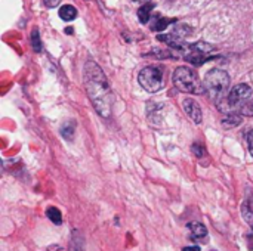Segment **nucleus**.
<instances>
[{
  "mask_svg": "<svg viewBox=\"0 0 253 251\" xmlns=\"http://www.w3.org/2000/svg\"><path fill=\"white\" fill-rule=\"evenodd\" d=\"M83 78H84V87H86L87 96L92 105L95 107L96 112L101 117L108 118L111 115L113 93H111V89H110V84L107 81L104 71L96 62L87 61L84 65Z\"/></svg>",
  "mask_w": 253,
  "mask_h": 251,
  "instance_id": "1",
  "label": "nucleus"
},
{
  "mask_svg": "<svg viewBox=\"0 0 253 251\" xmlns=\"http://www.w3.org/2000/svg\"><path fill=\"white\" fill-rule=\"evenodd\" d=\"M230 83H231L230 75L224 70H219V68H213L208 71V74L205 75V80H203L205 92L213 99L216 107H219L227 99Z\"/></svg>",
  "mask_w": 253,
  "mask_h": 251,
  "instance_id": "2",
  "label": "nucleus"
},
{
  "mask_svg": "<svg viewBox=\"0 0 253 251\" xmlns=\"http://www.w3.org/2000/svg\"><path fill=\"white\" fill-rule=\"evenodd\" d=\"M173 84L185 93H206L197 72L188 67H178L173 72Z\"/></svg>",
  "mask_w": 253,
  "mask_h": 251,
  "instance_id": "3",
  "label": "nucleus"
},
{
  "mask_svg": "<svg viewBox=\"0 0 253 251\" xmlns=\"http://www.w3.org/2000/svg\"><path fill=\"white\" fill-rule=\"evenodd\" d=\"M252 98V89L249 84L246 83H242V84H237L231 89V92L228 93L227 99L218 107L219 111L222 112H230V111H234L237 108H243L249 99Z\"/></svg>",
  "mask_w": 253,
  "mask_h": 251,
  "instance_id": "4",
  "label": "nucleus"
},
{
  "mask_svg": "<svg viewBox=\"0 0 253 251\" xmlns=\"http://www.w3.org/2000/svg\"><path fill=\"white\" fill-rule=\"evenodd\" d=\"M138 81L141 84V87L150 93H156L159 92L163 84H165V72L162 67H156V65H150L145 67L139 71L138 75Z\"/></svg>",
  "mask_w": 253,
  "mask_h": 251,
  "instance_id": "5",
  "label": "nucleus"
},
{
  "mask_svg": "<svg viewBox=\"0 0 253 251\" xmlns=\"http://www.w3.org/2000/svg\"><path fill=\"white\" fill-rule=\"evenodd\" d=\"M182 108H184L185 114L193 120V123L200 124V123L203 121V112H202V108H200V105H199L194 99H191V98L184 99V102H182Z\"/></svg>",
  "mask_w": 253,
  "mask_h": 251,
  "instance_id": "6",
  "label": "nucleus"
},
{
  "mask_svg": "<svg viewBox=\"0 0 253 251\" xmlns=\"http://www.w3.org/2000/svg\"><path fill=\"white\" fill-rule=\"evenodd\" d=\"M188 229H190V238L193 241H202L208 237V229L205 225L199 223V222H191L187 225Z\"/></svg>",
  "mask_w": 253,
  "mask_h": 251,
  "instance_id": "7",
  "label": "nucleus"
},
{
  "mask_svg": "<svg viewBox=\"0 0 253 251\" xmlns=\"http://www.w3.org/2000/svg\"><path fill=\"white\" fill-rule=\"evenodd\" d=\"M242 216L245 222L253 228V194L251 192V197H246L243 204H242Z\"/></svg>",
  "mask_w": 253,
  "mask_h": 251,
  "instance_id": "8",
  "label": "nucleus"
},
{
  "mask_svg": "<svg viewBox=\"0 0 253 251\" xmlns=\"http://www.w3.org/2000/svg\"><path fill=\"white\" fill-rule=\"evenodd\" d=\"M154 7H156V3H154V1H148V3H145V4H142V6L139 7V10H138V18H139V21H141L142 24H147V22L150 21L151 12H153Z\"/></svg>",
  "mask_w": 253,
  "mask_h": 251,
  "instance_id": "9",
  "label": "nucleus"
},
{
  "mask_svg": "<svg viewBox=\"0 0 253 251\" xmlns=\"http://www.w3.org/2000/svg\"><path fill=\"white\" fill-rule=\"evenodd\" d=\"M59 18L64 21H73L77 18V9L71 4H64L59 9Z\"/></svg>",
  "mask_w": 253,
  "mask_h": 251,
  "instance_id": "10",
  "label": "nucleus"
},
{
  "mask_svg": "<svg viewBox=\"0 0 253 251\" xmlns=\"http://www.w3.org/2000/svg\"><path fill=\"white\" fill-rule=\"evenodd\" d=\"M74 132H76V121L68 120L61 126V135L65 141H71L74 138Z\"/></svg>",
  "mask_w": 253,
  "mask_h": 251,
  "instance_id": "11",
  "label": "nucleus"
},
{
  "mask_svg": "<svg viewBox=\"0 0 253 251\" xmlns=\"http://www.w3.org/2000/svg\"><path fill=\"white\" fill-rule=\"evenodd\" d=\"M242 121H243V120H242L240 115H237V114H230V115H227L221 123H222V126H224L225 129H234V127L240 126Z\"/></svg>",
  "mask_w": 253,
  "mask_h": 251,
  "instance_id": "12",
  "label": "nucleus"
},
{
  "mask_svg": "<svg viewBox=\"0 0 253 251\" xmlns=\"http://www.w3.org/2000/svg\"><path fill=\"white\" fill-rule=\"evenodd\" d=\"M70 251H83V238L80 237L79 231H74V234L71 237Z\"/></svg>",
  "mask_w": 253,
  "mask_h": 251,
  "instance_id": "13",
  "label": "nucleus"
},
{
  "mask_svg": "<svg viewBox=\"0 0 253 251\" xmlns=\"http://www.w3.org/2000/svg\"><path fill=\"white\" fill-rule=\"evenodd\" d=\"M46 215H47V217H49V220L52 223H55V225H61L62 223V215H61V212L56 207H49L46 210Z\"/></svg>",
  "mask_w": 253,
  "mask_h": 251,
  "instance_id": "14",
  "label": "nucleus"
},
{
  "mask_svg": "<svg viewBox=\"0 0 253 251\" xmlns=\"http://www.w3.org/2000/svg\"><path fill=\"white\" fill-rule=\"evenodd\" d=\"M31 46H33V49L36 52L42 50V40H40V36H39L37 30H33V33H31Z\"/></svg>",
  "mask_w": 253,
  "mask_h": 251,
  "instance_id": "15",
  "label": "nucleus"
},
{
  "mask_svg": "<svg viewBox=\"0 0 253 251\" xmlns=\"http://www.w3.org/2000/svg\"><path fill=\"white\" fill-rule=\"evenodd\" d=\"M172 22H175V19H166V18H162V19H159V21L153 25V30H154V31H162V30H165L169 24H172Z\"/></svg>",
  "mask_w": 253,
  "mask_h": 251,
  "instance_id": "16",
  "label": "nucleus"
},
{
  "mask_svg": "<svg viewBox=\"0 0 253 251\" xmlns=\"http://www.w3.org/2000/svg\"><path fill=\"white\" fill-rule=\"evenodd\" d=\"M191 149H193L194 155H196V157H199V158H202V157H205V155H206V148H205V145H203V143L196 142V143H193Z\"/></svg>",
  "mask_w": 253,
  "mask_h": 251,
  "instance_id": "17",
  "label": "nucleus"
},
{
  "mask_svg": "<svg viewBox=\"0 0 253 251\" xmlns=\"http://www.w3.org/2000/svg\"><path fill=\"white\" fill-rule=\"evenodd\" d=\"M242 112L245 115H253V102L252 104H246L243 108H242Z\"/></svg>",
  "mask_w": 253,
  "mask_h": 251,
  "instance_id": "18",
  "label": "nucleus"
},
{
  "mask_svg": "<svg viewBox=\"0 0 253 251\" xmlns=\"http://www.w3.org/2000/svg\"><path fill=\"white\" fill-rule=\"evenodd\" d=\"M248 146H249V152L253 155V130L248 136Z\"/></svg>",
  "mask_w": 253,
  "mask_h": 251,
  "instance_id": "19",
  "label": "nucleus"
},
{
  "mask_svg": "<svg viewBox=\"0 0 253 251\" xmlns=\"http://www.w3.org/2000/svg\"><path fill=\"white\" fill-rule=\"evenodd\" d=\"M58 3H59V0H44V4L47 7H55V6H58Z\"/></svg>",
  "mask_w": 253,
  "mask_h": 251,
  "instance_id": "20",
  "label": "nucleus"
},
{
  "mask_svg": "<svg viewBox=\"0 0 253 251\" xmlns=\"http://www.w3.org/2000/svg\"><path fill=\"white\" fill-rule=\"evenodd\" d=\"M44 251H65V249H64V247H59V246H56V244H53V246L47 247Z\"/></svg>",
  "mask_w": 253,
  "mask_h": 251,
  "instance_id": "21",
  "label": "nucleus"
},
{
  "mask_svg": "<svg viewBox=\"0 0 253 251\" xmlns=\"http://www.w3.org/2000/svg\"><path fill=\"white\" fill-rule=\"evenodd\" d=\"M202 249L199 247V246H190V247H185V249H182V251H200Z\"/></svg>",
  "mask_w": 253,
  "mask_h": 251,
  "instance_id": "22",
  "label": "nucleus"
},
{
  "mask_svg": "<svg viewBox=\"0 0 253 251\" xmlns=\"http://www.w3.org/2000/svg\"><path fill=\"white\" fill-rule=\"evenodd\" d=\"M135 1H141L142 3V1H150V0H135Z\"/></svg>",
  "mask_w": 253,
  "mask_h": 251,
  "instance_id": "23",
  "label": "nucleus"
},
{
  "mask_svg": "<svg viewBox=\"0 0 253 251\" xmlns=\"http://www.w3.org/2000/svg\"><path fill=\"white\" fill-rule=\"evenodd\" d=\"M213 251H215V250H213Z\"/></svg>",
  "mask_w": 253,
  "mask_h": 251,
  "instance_id": "24",
  "label": "nucleus"
}]
</instances>
